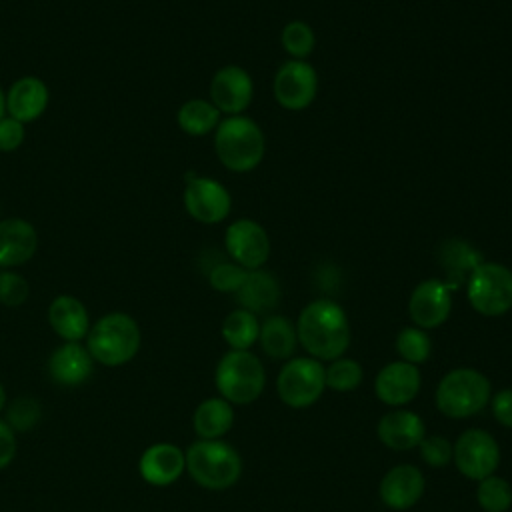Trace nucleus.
<instances>
[{
    "instance_id": "nucleus-1",
    "label": "nucleus",
    "mask_w": 512,
    "mask_h": 512,
    "mask_svg": "<svg viewBox=\"0 0 512 512\" xmlns=\"http://www.w3.org/2000/svg\"><path fill=\"white\" fill-rule=\"evenodd\" d=\"M298 342L316 360H336L350 344V326L340 304L328 298L304 306L296 324Z\"/></svg>"
},
{
    "instance_id": "nucleus-2",
    "label": "nucleus",
    "mask_w": 512,
    "mask_h": 512,
    "mask_svg": "<svg viewBox=\"0 0 512 512\" xmlns=\"http://www.w3.org/2000/svg\"><path fill=\"white\" fill-rule=\"evenodd\" d=\"M214 150L224 168L232 172H250L262 162L266 140L252 118L238 114L220 120L214 134Z\"/></svg>"
},
{
    "instance_id": "nucleus-3",
    "label": "nucleus",
    "mask_w": 512,
    "mask_h": 512,
    "mask_svg": "<svg viewBox=\"0 0 512 512\" xmlns=\"http://www.w3.org/2000/svg\"><path fill=\"white\" fill-rule=\"evenodd\" d=\"M90 356L104 366H122L132 360L140 348V328L124 312H108L90 326L86 334Z\"/></svg>"
},
{
    "instance_id": "nucleus-4",
    "label": "nucleus",
    "mask_w": 512,
    "mask_h": 512,
    "mask_svg": "<svg viewBox=\"0 0 512 512\" xmlns=\"http://www.w3.org/2000/svg\"><path fill=\"white\" fill-rule=\"evenodd\" d=\"M186 470L192 480L208 490H224L236 484L242 472L238 452L222 440H196L186 450Z\"/></svg>"
},
{
    "instance_id": "nucleus-5",
    "label": "nucleus",
    "mask_w": 512,
    "mask_h": 512,
    "mask_svg": "<svg viewBox=\"0 0 512 512\" xmlns=\"http://www.w3.org/2000/svg\"><path fill=\"white\" fill-rule=\"evenodd\" d=\"M216 388L230 404H250L264 390L266 374L260 358L248 350L226 352L216 366Z\"/></svg>"
},
{
    "instance_id": "nucleus-6",
    "label": "nucleus",
    "mask_w": 512,
    "mask_h": 512,
    "mask_svg": "<svg viewBox=\"0 0 512 512\" xmlns=\"http://www.w3.org/2000/svg\"><path fill=\"white\" fill-rule=\"evenodd\" d=\"M490 400V380L474 368L450 370L436 388V406L448 418L478 414Z\"/></svg>"
},
{
    "instance_id": "nucleus-7",
    "label": "nucleus",
    "mask_w": 512,
    "mask_h": 512,
    "mask_svg": "<svg viewBox=\"0 0 512 512\" xmlns=\"http://www.w3.org/2000/svg\"><path fill=\"white\" fill-rule=\"evenodd\" d=\"M466 292L478 314L502 316L512 308V270L498 262H482L466 278Z\"/></svg>"
},
{
    "instance_id": "nucleus-8",
    "label": "nucleus",
    "mask_w": 512,
    "mask_h": 512,
    "mask_svg": "<svg viewBox=\"0 0 512 512\" xmlns=\"http://www.w3.org/2000/svg\"><path fill=\"white\" fill-rule=\"evenodd\" d=\"M326 388V368L312 356L288 360L278 378L276 390L280 400L292 408L312 406Z\"/></svg>"
},
{
    "instance_id": "nucleus-9",
    "label": "nucleus",
    "mask_w": 512,
    "mask_h": 512,
    "mask_svg": "<svg viewBox=\"0 0 512 512\" xmlns=\"http://www.w3.org/2000/svg\"><path fill=\"white\" fill-rule=\"evenodd\" d=\"M452 460L466 478L484 480L498 468L500 448L492 434L480 428H470L458 436L456 444H452Z\"/></svg>"
},
{
    "instance_id": "nucleus-10",
    "label": "nucleus",
    "mask_w": 512,
    "mask_h": 512,
    "mask_svg": "<svg viewBox=\"0 0 512 512\" xmlns=\"http://www.w3.org/2000/svg\"><path fill=\"white\" fill-rule=\"evenodd\" d=\"M184 208L196 222L218 224L230 214L232 198L218 180L188 172L184 188Z\"/></svg>"
},
{
    "instance_id": "nucleus-11",
    "label": "nucleus",
    "mask_w": 512,
    "mask_h": 512,
    "mask_svg": "<svg viewBox=\"0 0 512 512\" xmlns=\"http://www.w3.org/2000/svg\"><path fill=\"white\" fill-rule=\"evenodd\" d=\"M274 98L286 110H304L318 92V76L312 64L304 60L284 62L274 76Z\"/></svg>"
},
{
    "instance_id": "nucleus-12",
    "label": "nucleus",
    "mask_w": 512,
    "mask_h": 512,
    "mask_svg": "<svg viewBox=\"0 0 512 512\" xmlns=\"http://www.w3.org/2000/svg\"><path fill=\"white\" fill-rule=\"evenodd\" d=\"M224 246L232 260L246 270H258L270 256V240L266 230L248 218L234 220L226 228Z\"/></svg>"
},
{
    "instance_id": "nucleus-13",
    "label": "nucleus",
    "mask_w": 512,
    "mask_h": 512,
    "mask_svg": "<svg viewBox=\"0 0 512 512\" xmlns=\"http://www.w3.org/2000/svg\"><path fill=\"white\" fill-rule=\"evenodd\" d=\"M452 310L450 286L438 278H428L420 282L408 300V314L412 322L422 328H436L444 324Z\"/></svg>"
},
{
    "instance_id": "nucleus-14",
    "label": "nucleus",
    "mask_w": 512,
    "mask_h": 512,
    "mask_svg": "<svg viewBox=\"0 0 512 512\" xmlns=\"http://www.w3.org/2000/svg\"><path fill=\"white\" fill-rule=\"evenodd\" d=\"M252 94V78L240 66H222L210 80V102L228 116H238L244 112L252 102Z\"/></svg>"
},
{
    "instance_id": "nucleus-15",
    "label": "nucleus",
    "mask_w": 512,
    "mask_h": 512,
    "mask_svg": "<svg viewBox=\"0 0 512 512\" xmlns=\"http://www.w3.org/2000/svg\"><path fill=\"white\" fill-rule=\"evenodd\" d=\"M38 248V234L32 222L12 216L0 220V270L26 264Z\"/></svg>"
},
{
    "instance_id": "nucleus-16",
    "label": "nucleus",
    "mask_w": 512,
    "mask_h": 512,
    "mask_svg": "<svg viewBox=\"0 0 512 512\" xmlns=\"http://www.w3.org/2000/svg\"><path fill=\"white\" fill-rule=\"evenodd\" d=\"M420 390V370L404 360L386 364L374 380L376 396L388 406H402L414 400Z\"/></svg>"
},
{
    "instance_id": "nucleus-17",
    "label": "nucleus",
    "mask_w": 512,
    "mask_h": 512,
    "mask_svg": "<svg viewBox=\"0 0 512 512\" xmlns=\"http://www.w3.org/2000/svg\"><path fill=\"white\" fill-rule=\"evenodd\" d=\"M48 102L50 90L46 82L36 76H22L6 92V114L22 124H30L46 112Z\"/></svg>"
},
{
    "instance_id": "nucleus-18",
    "label": "nucleus",
    "mask_w": 512,
    "mask_h": 512,
    "mask_svg": "<svg viewBox=\"0 0 512 512\" xmlns=\"http://www.w3.org/2000/svg\"><path fill=\"white\" fill-rule=\"evenodd\" d=\"M186 468L184 452L170 442H158L144 450L138 462L140 476L152 486H168L180 478Z\"/></svg>"
},
{
    "instance_id": "nucleus-19",
    "label": "nucleus",
    "mask_w": 512,
    "mask_h": 512,
    "mask_svg": "<svg viewBox=\"0 0 512 512\" xmlns=\"http://www.w3.org/2000/svg\"><path fill=\"white\" fill-rule=\"evenodd\" d=\"M424 494V476L416 466L400 464L390 468L380 482V498L392 510L414 506Z\"/></svg>"
},
{
    "instance_id": "nucleus-20",
    "label": "nucleus",
    "mask_w": 512,
    "mask_h": 512,
    "mask_svg": "<svg viewBox=\"0 0 512 512\" xmlns=\"http://www.w3.org/2000/svg\"><path fill=\"white\" fill-rule=\"evenodd\" d=\"M94 368V358L80 342H64L48 358V372L62 386H78L88 380Z\"/></svg>"
},
{
    "instance_id": "nucleus-21",
    "label": "nucleus",
    "mask_w": 512,
    "mask_h": 512,
    "mask_svg": "<svg viewBox=\"0 0 512 512\" xmlns=\"http://www.w3.org/2000/svg\"><path fill=\"white\" fill-rule=\"evenodd\" d=\"M426 426L416 412L392 410L384 414L378 422V438L384 446L392 450L416 448L424 438Z\"/></svg>"
},
{
    "instance_id": "nucleus-22",
    "label": "nucleus",
    "mask_w": 512,
    "mask_h": 512,
    "mask_svg": "<svg viewBox=\"0 0 512 512\" xmlns=\"http://www.w3.org/2000/svg\"><path fill=\"white\" fill-rule=\"evenodd\" d=\"M48 324L66 342H80L90 330L86 306L70 294H60L50 302Z\"/></svg>"
},
{
    "instance_id": "nucleus-23",
    "label": "nucleus",
    "mask_w": 512,
    "mask_h": 512,
    "mask_svg": "<svg viewBox=\"0 0 512 512\" xmlns=\"http://www.w3.org/2000/svg\"><path fill=\"white\" fill-rule=\"evenodd\" d=\"M240 306L252 314L270 312L280 300V286L274 274L266 270H248L242 286L236 290Z\"/></svg>"
},
{
    "instance_id": "nucleus-24",
    "label": "nucleus",
    "mask_w": 512,
    "mask_h": 512,
    "mask_svg": "<svg viewBox=\"0 0 512 512\" xmlns=\"http://www.w3.org/2000/svg\"><path fill=\"white\" fill-rule=\"evenodd\" d=\"M234 422V410L232 404L224 398H208L198 404L194 410V432L202 440H218L224 436Z\"/></svg>"
},
{
    "instance_id": "nucleus-25",
    "label": "nucleus",
    "mask_w": 512,
    "mask_h": 512,
    "mask_svg": "<svg viewBox=\"0 0 512 512\" xmlns=\"http://www.w3.org/2000/svg\"><path fill=\"white\" fill-rule=\"evenodd\" d=\"M258 342L262 346V350L274 358V360H286L294 354L296 350V342H298V334H296V326L286 318V316H268L262 324H260V334H258Z\"/></svg>"
},
{
    "instance_id": "nucleus-26",
    "label": "nucleus",
    "mask_w": 512,
    "mask_h": 512,
    "mask_svg": "<svg viewBox=\"0 0 512 512\" xmlns=\"http://www.w3.org/2000/svg\"><path fill=\"white\" fill-rule=\"evenodd\" d=\"M176 122L188 136H204L220 124V110L210 100L192 98L178 108Z\"/></svg>"
},
{
    "instance_id": "nucleus-27",
    "label": "nucleus",
    "mask_w": 512,
    "mask_h": 512,
    "mask_svg": "<svg viewBox=\"0 0 512 512\" xmlns=\"http://www.w3.org/2000/svg\"><path fill=\"white\" fill-rule=\"evenodd\" d=\"M440 254H442L440 258H442V262H444V266H446V270H448L450 282H446V284L450 286V290L458 288V284H460L466 276H470V272H472L478 264H482L480 254H478L472 246H468L466 242H462V240H450V242H446V244L442 246Z\"/></svg>"
},
{
    "instance_id": "nucleus-28",
    "label": "nucleus",
    "mask_w": 512,
    "mask_h": 512,
    "mask_svg": "<svg viewBox=\"0 0 512 512\" xmlns=\"http://www.w3.org/2000/svg\"><path fill=\"white\" fill-rule=\"evenodd\" d=\"M260 334V322L256 314L238 308L232 310L222 322V338L230 346V350H248Z\"/></svg>"
},
{
    "instance_id": "nucleus-29",
    "label": "nucleus",
    "mask_w": 512,
    "mask_h": 512,
    "mask_svg": "<svg viewBox=\"0 0 512 512\" xmlns=\"http://www.w3.org/2000/svg\"><path fill=\"white\" fill-rule=\"evenodd\" d=\"M396 350L404 362H410L416 366V364H422L428 360V356L432 352V342L422 328L408 326L398 332Z\"/></svg>"
},
{
    "instance_id": "nucleus-30",
    "label": "nucleus",
    "mask_w": 512,
    "mask_h": 512,
    "mask_svg": "<svg viewBox=\"0 0 512 512\" xmlns=\"http://www.w3.org/2000/svg\"><path fill=\"white\" fill-rule=\"evenodd\" d=\"M476 498L484 512H506L512 506V488L504 478L492 474L480 480Z\"/></svg>"
},
{
    "instance_id": "nucleus-31",
    "label": "nucleus",
    "mask_w": 512,
    "mask_h": 512,
    "mask_svg": "<svg viewBox=\"0 0 512 512\" xmlns=\"http://www.w3.org/2000/svg\"><path fill=\"white\" fill-rule=\"evenodd\" d=\"M280 42L284 46V50L294 58V60H304L306 56H310V52L314 50L316 38H314V30L302 22V20H292L282 28L280 34Z\"/></svg>"
},
{
    "instance_id": "nucleus-32",
    "label": "nucleus",
    "mask_w": 512,
    "mask_h": 512,
    "mask_svg": "<svg viewBox=\"0 0 512 512\" xmlns=\"http://www.w3.org/2000/svg\"><path fill=\"white\" fill-rule=\"evenodd\" d=\"M362 382V366L352 358H336L326 368V386L336 392H350Z\"/></svg>"
},
{
    "instance_id": "nucleus-33",
    "label": "nucleus",
    "mask_w": 512,
    "mask_h": 512,
    "mask_svg": "<svg viewBox=\"0 0 512 512\" xmlns=\"http://www.w3.org/2000/svg\"><path fill=\"white\" fill-rule=\"evenodd\" d=\"M30 294V284L28 280L14 272V270H2L0 272V302L4 306H20L26 302Z\"/></svg>"
},
{
    "instance_id": "nucleus-34",
    "label": "nucleus",
    "mask_w": 512,
    "mask_h": 512,
    "mask_svg": "<svg viewBox=\"0 0 512 512\" xmlns=\"http://www.w3.org/2000/svg\"><path fill=\"white\" fill-rule=\"evenodd\" d=\"M40 404L34 398H18L8 408V426L16 432H26L40 420Z\"/></svg>"
},
{
    "instance_id": "nucleus-35",
    "label": "nucleus",
    "mask_w": 512,
    "mask_h": 512,
    "mask_svg": "<svg viewBox=\"0 0 512 512\" xmlns=\"http://www.w3.org/2000/svg\"><path fill=\"white\" fill-rule=\"evenodd\" d=\"M246 274H248V270L238 266L236 262L234 264L232 262H222V264H216L210 270L208 282L218 292H236L242 286Z\"/></svg>"
},
{
    "instance_id": "nucleus-36",
    "label": "nucleus",
    "mask_w": 512,
    "mask_h": 512,
    "mask_svg": "<svg viewBox=\"0 0 512 512\" xmlns=\"http://www.w3.org/2000/svg\"><path fill=\"white\" fill-rule=\"evenodd\" d=\"M418 448L422 460L432 468L446 466L452 460V444L442 436H424Z\"/></svg>"
},
{
    "instance_id": "nucleus-37",
    "label": "nucleus",
    "mask_w": 512,
    "mask_h": 512,
    "mask_svg": "<svg viewBox=\"0 0 512 512\" xmlns=\"http://www.w3.org/2000/svg\"><path fill=\"white\" fill-rule=\"evenodd\" d=\"M26 136V124L12 116L0 118V152H12L16 150Z\"/></svg>"
},
{
    "instance_id": "nucleus-38",
    "label": "nucleus",
    "mask_w": 512,
    "mask_h": 512,
    "mask_svg": "<svg viewBox=\"0 0 512 512\" xmlns=\"http://www.w3.org/2000/svg\"><path fill=\"white\" fill-rule=\"evenodd\" d=\"M492 414L502 426L512 428V390H500L492 398Z\"/></svg>"
},
{
    "instance_id": "nucleus-39",
    "label": "nucleus",
    "mask_w": 512,
    "mask_h": 512,
    "mask_svg": "<svg viewBox=\"0 0 512 512\" xmlns=\"http://www.w3.org/2000/svg\"><path fill=\"white\" fill-rule=\"evenodd\" d=\"M16 456V434L8 422L0 420V470L6 468Z\"/></svg>"
},
{
    "instance_id": "nucleus-40",
    "label": "nucleus",
    "mask_w": 512,
    "mask_h": 512,
    "mask_svg": "<svg viewBox=\"0 0 512 512\" xmlns=\"http://www.w3.org/2000/svg\"><path fill=\"white\" fill-rule=\"evenodd\" d=\"M6 116V92L0 86V118Z\"/></svg>"
},
{
    "instance_id": "nucleus-41",
    "label": "nucleus",
    "mask_w": 512,
    "mask_h": 512,
    "mask_svg": "<svg viewBox=\"0 0 512 512\" xmlns=\"http://www.w3.org/2000/svg\"><path fill=\"white\" fill-rule=\"evenodd\" d=\"M4 402H6V392H4V386L0 384V410L4 408Z\"/></svg>"
},
{
    "instance_id": "nucleus-42",
    "label": "nucleus",
    "mask_w": 512,
    "mask_h": 512,
    "mask_svg": "<svg viewBox=\"0 0 512 512\" xmlns=\"http://www.w3.org/2000/svg\"><path fill=\"white\" fill-rule=\"evenodd\" d=\"M0 272H2V270H0Z\"/></svg>"
}]
</instances>
